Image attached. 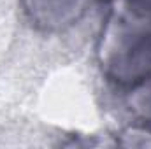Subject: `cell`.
I'll return each instance as SVG.
<instances>
[{
	"label": "cell",
	"instance_id": "cell-1",
	"mask_svg": "<svg viewBox=\"0 0 151 149\" xmlns=\"http://www.w3.org/2000/svg\"><path fill=\"white\" fill-rule=\"evenodd\" d=\"M97 62L109 82L137 90L151 79V0H107Z\"/></svg>",
	"mask_w": 151,
	"mask_h": 149
},
{
	"label": "cell",
	"instance_id": "cell-2",
	"mask_svg": "<svg viewBox=\"0 0 151 149\" xmlns=\"http://www.w3.org/2000/svg\"><path fill=\"white\" fill-rule=\"evenodd\" d=\"M91 0H19L23 14L42 32H60L77 23Z\"/></svg>",
	"mask_w": 151,
	"mask_h": 149
},
{
	"label": "cell",
	"instance_id": "cell-3",
	"mask_svg": "<svg viewBox=\"0 0 151 149\" xmlns=\"http://www.w3.org/2000/svg\"><path fill=\"white\" fill-rule=\"evenodd\" d=\"M141 88H146V93H137V97L132 100V107L135 109L142 128L151 130V79L148 82H144ZM137 88V90H141Z\"/></svg>",
	"mask_w": 151,
	"mask_h": 149
}]
</instances>
